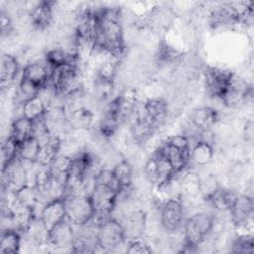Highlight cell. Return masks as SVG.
<instances>
[{"label":"cell","instance_id":"d590c367","mask_svg":"<svg viewBox=\"0 0 254 254\" xmlns=\"http://www.w3.org/2000/svg\"><path fill=\"white\" fill-rule=\"evenodd\" d=\"M94 183L101 184L104 186H107L115 190L120 191V187L115 179V176L112 172V169L106 168V167H101L97 170L95 177H94Z\"/></svg>","mask_w":254,"mask_h":254},{"label":"cell","instance_id":"e575fe53","mask_svg":"<svg viewBox=\"0 0 254 254\" xmlns=\"http://www.w3.org/2000/svg\"><path fill=\"white\" fill-rule=\"evenodd\" d=\"M254 251L253 236L247 232L238 234L231 243L232 253H252Z\"/></svg>","mask_w":254,"mask_h":254},{"label":"cell","instance_id":"ffe728a7","mask_svg":"<svg viewBox=\"0 0 254 254\" xmlns=\"http://www.w3.org/2000/svg\"><path fill=\"white\" fill-rule=\"evenodd\" d=\"M20 72V63L16 56L10 53H3L0 64V79L1 87L4 90L10 87Z\"/></svg>","mask_w":254,"mask_h":254},{"label":"cell","instance_id":"7c38bea8","mask_svg":"<svg viewBox=\"0 0 254 254\" xmlns=\"http://www.w3.org/2000/svg\"><path fill=\"white\" fill-rule=\"evenodd\" d=\"M123 226L126 241L142 238L147 227V213L142 209L134 208L123 213L118 219Z\"/></svg>","mask_w":254,"mask_h":254},{"label":"cell","instance_id":"3957f363","mask_svg":"<svg viewBox=\"0 0 254 254\" xmlns=\"http://www.w3.org/2000/svg\"><path fill=\"white\" fill-rule=\"evenodd\" d=\"M143 173L146 181L158 190L163 189L176 176L172 165L158 148L145 162Z\"/></svg>","mask_w":254,"mask_h":254},{"label":"cell","instance_id":"8d00e7d4","mask_svg":"<svg viewBox=\"0 0 254 254\" xmlns=\"http://www.w3.org/2000/svg\"><path fill=\"white\" fill-rule=\"evenodd\" d=\"M126 252L130 254H149L153 250L151 246L142 238L126 241Z\"/></svg>","mask_w":254,"mask_h":254},{"label":"cell","instance_id":"2e32d148","mask_svg":"<svg viewBox=\"0 0 254 254\" xmlns=\"http://www.w3.org/2000/svg\"><path fill=\"white\" fill-rule=\"evenodd\" d=\"M39 216L43 220L46 227L50 230L55 225L66 219L65 198L60 197L50 200L43 204Z\"/></svg>","mask_w":254,"mask_h":254},{"label":"cell","instance_id":"7a4b0ae2","mask_svg":"<svg viewBox=\"0 0 254 254\" xmlns=\"http://www.w3.org/2000/svg\"><path fill=\"white\" fill-rule=\"evenodd\" d=\"M215 217L207 211H197L188 217L183 224V244L196 247L211 235Z\"/></svg>","mask_w":254,"mask_h":254},{"label":"cell","instance_id":"4fadbf2b","mask_svg":"<svg viewBox=\"0 0 254 254\" xmlns=\"http://www.w3.org/2000/svg\"><path fill=\"white\" fill-rule=\"evenodd\" d=\"M73 227L74 226L67 219H65L51 228L49 230L48 238L49 246L55 248L56 250L71 251L75 239Z\"/></svg>","mask_w":254,"mask_h":254},{"label":"cell","instance_id":"ba28073f","mask_svg":"<svg viewBox=\"0 0 254 254\" xmlns=\"http://www.w3.org/2000/svg\"><path fill=\"white\" fill-rule=\"evenodd\" d=\"M161 227L168 233H175L183 227L185 222V206L180 196L166 199L159 209Z\"/></svg>","mask_w":254,"mask_h":254},{"label":"cell","instance_id":"f1b7e54d","mask_svg":"<svg viewBox=\"0 0 254 254\" xmlns=\"http://www.w3.org/2000/svg\"><path fill=\"white\" fill-rule=\"evenodd\" d=\"M40 202L41 201H40L39 192L37 188L34 185L27 184L26 186L22 187L21 189H19L14 192L13 203H17L23 206L36 209V207Z\"/></svg>","mask_w":254,"mask_h":254},{"label":"cell","instance_id":"8992f818","mask_svg":"<svg viewBox=\"0 0 254 254\" xmlns=\"http://www.w3.org/2000/svg\"><path fill=\"white\" fill-rule=\"evenodd\" d=\"M233 71L229 68L218 65H206L202 69L203 87L206 93L215 99L221 101L226 92Z\"/></svg>","mask_w":254,"mask_h":254},{"label":"cell","instance_id":"e0dca14e","mask_svg":"<svg viewBox=\"0 0 254 254\" xmlns=\"http://www.w3.org/2000/svg\"><path fill=\"white\" fill-rule=\"evenodd\" d=\"M51 73L52 69L45 62V60H32L23 67L21 76L26 77L39 86L43 87L49 82Z\"/></svg>","mask_w":254,"mask_h":254},{"label":"cell","instance_id":"44dd1931","mask_svg":"<svg viewBox=\"0 0 254 254\" xmlns=\"http://www.w3.org/2000/svg\"><path fill=\"white\" fill-rule=\"evenodd\" d=\"M161 153L167 158L172 165L176 175L182 173L190 163V153L181 151L180 149L169 144L166 140L157 147Z\"/></svg>","mask_w":254,"mask_h":254},{"label":"cell","instance_id":"f35d334b","mask_svg":"<svg viewBox=\"0 0 254 254\" xmlns=\"http://www.w3.org/2000/svg\"><path fill=\"white\" fill-rule=\"evenodd\" d=\"M243 136L246 143H252L253 141V121L252 119L246 120L243 125Z\"/></svg>","mask_w":254,"mask_h":254},{"label":"cell","instance_id":"52a82bcc","mask_svg":"<svg viewBox=\"0 0 254 254\" xmlns=\"http://www.w3.org/2000/svg\"><path fill=\"white\" fill-rule=\"evenodd\" d=\"M64 198L66 219L73 226H83L93 220L95 213L88 195L71 194Z\"/></svg>","mask_w":254,"mask_h":254},{"label":"cell","instance_id":"30bf717a","mask_svg":"<svg viewBox=\"0 0 254 254\" xmlns=\"http://www.w3.org/2000/svg\"><path fill=\"white\" fill-rule=\"evenodd\" d=\"M25 163L17 159L8 165L6 168L1 169L2 172V190L15 192L22 187L29 184L28 168Z\"/></svg>","mask_w":254,"mask_h":254},{"label":"cell","instance_id":"6da1fadb","mask_svg":"<svg viewBox=\"0 0 254 254\" xmlns=\"http://www.w3.org/2000/svg\"><path fill=\"white\" fill-rule=\"evenodd\" d=\"M95 13L97 16V33L94 46L119 59L126 50L120 9L102 7L95 9Z\"/></svg>","mask_w":254,"mask_h":254},{"label":"cell","instance_id":"9c48e42d","mask_svg":"<svg viewBox=\"0 0 254 254\" xmlns=\"http://www.w3.org/2000/svg\"><path fill=\"white\" fill-rule=\"evenodd\" d=\"M228 212L230 221L236 229L249 230L254 213L253 196L247 193H238Z\"/></svg>","mask_w":254,"mask_h":254},{"label":"cell","instance_id":"74e56055","mask_svg":"<svg viewBox=\"0 0 254 254\" xmlns=\"http://www.w3.org/2000/svg\"><path fill=\"white\" fill-rule=\"evenodd\" d=\"M1 34L2 37H10L14 32V24L12 18L4 9L1 10Z\"/></svg>","mask_w":254,"mask_h":254},{"label":"cell","instance_id":"5b68a950","mask_svg":"<svg viewBox=\"0 0 254 254\" xmlns=\"http://www.w3.org/2000/svg\"><path fill=\"white\" fill-rule=\"evenodd\" d=\"M88 196L95 213L93 220L96 219V222H99L109 217L114 211L117 205L118 191L107 186L94 183Z\"/></svg>","mask_w":254,"mask_h":254},{"label":"cell","instance_id":"603a6c76","mask_svg":"<svg viewBox=\"0 0 254 254\" xmlns=\"http://www.w3.org/2000/svg\"><path fill=\"white\" fill-rule=\"evenodd\" d=\"M237 195L238 192L235 190L220 186L219 189L205 201L216 211L224 212L229 211Z\"/></svg>","mask_w":254,"mask_h":254},{"label":"cell","instance_id":"8fae6325","mask_svg":"<svg viewBox=\"0 0 254 254\" xmlns=\"http://www.w3.org/2000/svg\"><path fill=\"white\" fill-rule=\"evenodd\" d=\"M190 124L198 133L210 132L219 120V111L211 105H202L193 108L189 116Z\"/></svg>","mask_w":254,"mask_h":254},{"label":"cell","instance_id":"484cf974","mask_svg":"<svg viewBox=\"0 0 254 254\" xmlns=\"http://www.w3.org/2000/svg\"><path fill=\"white\" fill-rule=\"evenodd\" d=\"M34 122L24 116L14 118L10 124L9 136L18 144H21L28 138L33 136Z\"/></svg>","mask_w":254,"mask_h":254},{"label":"cell","instance_id":"1f68e13d","mask_svg":"<svg viewBox=\"0 0 254 254\" xmlns=\"http://www.w3.org/2000/svg\"><path fill=\"white\" fill-rule=\"evenodd\" d=\"M220 187L218 178L214 173H206L199 175V196L203 200H207Z\"/></svg>","mask_w":254,"mask_h":254},{"label":"cell","instance_id":"4316f807","mask_svg":"<svg viewBox=\"0 0 254 254\" xmlns=\"http://www.w3.org/2000/svg\"><path fill=\"white\" fill-rule=\"evenodd\" d=\"M112 172L120 187V191L127 190L132 188L134 176L133 167L127 159L122 158L117 164H115L112 167Z\"/></svg>","mask_w":254,"mask_h":254},{"label":"cell","instance_id":"9a60e30c","mask_svg":"<svg viewBox=\"0 0 254 254\" xmlns=\"http://www.w3.org/2000/svg\"><path fill=\"white\" fill-rule=\"evenodd\" d=\"M55 1H39L28 9L31 25L38 31L48 30L54 22Z\"/></svg>","mask_w":254,"mask_h":254},{"label":"cell","instance_id":"7402d4cb","mask_svg":"<svg viewBox=\"0 0 254 254\" xmlns=\"http://www.w3.org/2000/svg\"><path fill=\"white\" fill-rule=\"evenodd\" d=\"M23 234L25 235L26 240L28 241L30 246H49V229L46 227L40 216H36L33 219L31 224Z\"/></svg>","mask_w":254,"mask_h":254},{"label":"cell","instance_id":"836d02e7","mask_svg":"<svg viewBox=\"0 0 254 254\" xmlns=\"http://www.w3.org/2000/svg\"><path fill=\"white\" fill-rule=\"evenodd\" d=\"M19 144L8 136L1 144V169L6 168L12 162L18 159Z\"/></svg>","mask_w":254,"mask_h":254},{"label":"cell","instance_id":"5bb4252c","mask_svg":"<svg viewBox=\"0 0 254 254\" xmlns=\"http://www.w3.org/2000/svg\"><path fill=\"white\" fill-rule=\"evenodd\" d=\"M169 111L168 101L162 96H155L146 99L136 113L147 118L158 128L166 121Z\"/></svg>","mask_w":254,"mask_h":254},{"label":"cell","instance_id":"ac0fdd59","mask_svg":"<svg viewBox=\"0 0 254 254\" xmlns=\"http://www.w3.org/2000/svg\"><path fill=\"white\" fill-rule=\"evenodd\" d=\"M94 122V112L85 105L73 108L67 112V123L71 132H84L91 128Z\"/></svg>","mask_w":254,"mask_h":254},{"label":"cell","instance_id":"277c9868","mask_svg":"<svg viewBox=\"0 0 254 254\" xmlns=\"http://www.w3.org/2000/svg\"><path fill=\"white\" fill-rule=\"evenodd\" d=\"M95 236L100 250L112 252L126 244L125 232L117 218L107 217L95 225Z\"/></svg>","mask_w":254,"mask_h":254},{"label":"cell","instance_id":"4dcf8cb0","mask_svg":"<svg viewBox=\"0 0 254 254\" xmlns=\"http://www.w3.org/2000/svg\"><path fill=\"white\" fill-rule=\"evenodd\" d=\"M40 148V142L34 136H32L19 144L18 159L25 163H36Z\"/></svg>","mask_w":254,"mask_h":254},{"label":"cell","instance_id":"f546056e","mask_svg":"<svg viewBox=\"0 0 254 254\" xmlns=\"http://www.w3.org/2000/svg\"><path fill=\"white\" fill-rule=\"evenodd\" d=\"M47 105L43 99L37 95L22 104V116L35 121L45 116L47 112Z\"/></svg>","mask_w":254,"mask_h":254},{"label":"cell","instance_id":"d4e9b609","mask_svg":"<svg viewBox=\"0 0 254 254\" xmlns=\"http://www.w3.org/2000/svg\"><path fill=\"white\" fill-rule=\"evenodd\" d=\"M13 228L21 232L22 234L27 230L33 219L38 216L34 208L23 206L17 203L11 205Z\"/></svg>","mask_w":254,"mask_h":254},{"label":"cell","instance_id":"d6a6232c","mask_svg":"<svg viewBox=\"0 0 254 254\" xmlns=\"http://www.w3.org/2000/svg\"><path fill=\"white\" fill-rule=\"evenodd\" d=\"M180 188L190 198L199 196V175L192 171L187 172L182 178Z\"/></svg>","mask_w":254,"mask_h":254},{"label":"cell","instance_id":"cb8c5ba5","mask_svg":"<svg viewBox=\"0 0 254 254\" xmlns=\"http://www.w3.org/2000/svg\"><path fill=\"white\" fill-rule=\"evenodd\" d=\"M62 141L61 137L53 135L47 143L41 145L36 163L43 167H50L61 153Z\"/></svg>","mask_w":254,"mask_h":254},{"label":"cell","instance_id":"d6986e66","mask_svg":"<svg viewBox=\"0 0 254 254\" xmlns=\"http://www.w3.org/2000/svg\"><path fill=\"white\" fill-rule=\"evenodd\" d=\"M213 145L203 138L197 139L193 145L190 146V162L197 167H205L212 163L214 160Z\"/></svg>","mask_w":254,"mask_h":254},{"label":"cell","instance_id":"83f0119b","mask_svg":"<svg viewBox=\"0 0 254 254\" xmlns=\"http://www.w3.org/2000/svg\"><path fill=\"white\" fill-rule=\"evenodd\" d=\"M22 233L16 229H6L1 231L0 253L18 254L22 247Z\"/></svg>","mask_w":254,"mask_h":254}]
</instances>
